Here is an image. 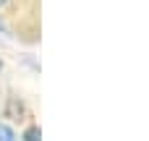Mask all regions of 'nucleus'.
I'll return each mask as SVG.
<instances>
[{
    "label": "nucleus",
    "mask_w": 149,
    "mask_h": 141,
    "mask_svg": "<svg viewBox=\"0 0 149 141\" xmlns=\"http://www.w3.org/2000/svg\"><path fill=\"white\" fill-rule=\"evenodd\" d=\"M0 141H18L16 133H13V128L5 126V123H0Z\"/></svg>",
    "instance_id": "2"
},
{
    "label": "nucleus",
    "mask_w": 149,
    "mask_h": 141,
    "mask_svg": "<svg viewBox=\"0 0 149 141\" xmlns=\"http://www.w3.org/2000/svg\"><path fill=\"white\" fill-rule=\"evenodd\" d=\"M24 141H42V131H39L37 126L26 128V131H24Z\"/></svg>",
    "instance_id": "1"
},
{
    "label": "nucleus",
    "mask_w": 149,
    "mask_h": 141,
    "mask_svg": "<svg viewBox=\"0 0 149 141\" xmlns=\"http://www.w3.org/2000/svg\"><path fill=\"white\" fill-rule=\"evenodd\" d=\"M0 3H3V0H0Z\"/></svg>",
    "instance_id": "3"
}]
</instances>
